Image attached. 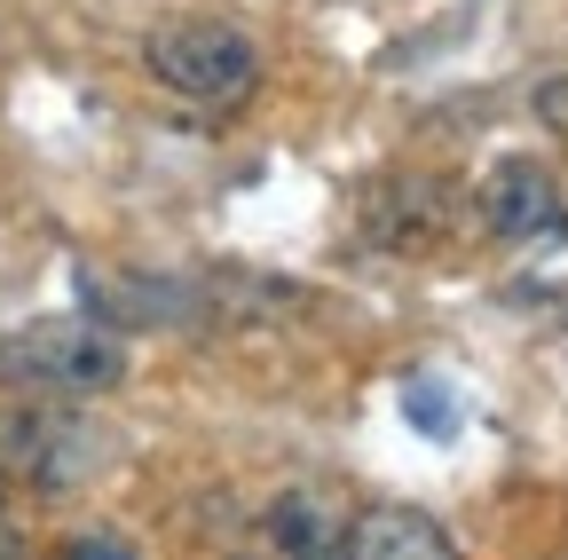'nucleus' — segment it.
Masks as SVG:
<instances>
[{
	"label": "nucleus",
	"mask_w": 568,
	"mask_h": 560,
	"mask_svg": "<svg viewBox=\"0 0 568 560\" xmlns=\"http://www.w3.org/2000/svg\"><path fill=\"white\" fill-rule=\"evenodd\" d=\"M364 222H372L379 245L418 253V245H435V237L450 230V190L426 182V174H387V182L364 197Z\"/></svg>",
	"instance_id": "obj_5"
},
{
	"label": "nucleus",
	"mask_w": 568,
	"mask_h": 560,
	"mask_svg": "<svg viewBox=\"0 0 568 560\" xmlns=\"http://www.w3.org/2000/svg\"><path fill=\"white\" fill-rule=\"evenodd\" d=\"M142 63H151L159 88H174L190 103H237L261 80V48L237 24H222V17H174V24H159L151 40H142Z\"/></svg>",
	"instance_id": "obj_2"
},
{
	"label": "nucleus",
	"mask_w": 568,
	"mask_h": 560,
	"mask_svg": "<svg viewBox=\"0 0 568 560\" xmlns=\"http://www.w3.org/2000/svg\"><path fill=\"white\" fill-rule=\"evenodd\" d=\"M17 544H24V529H17L9 513H0V552H17Z\"/></svg>",
	"instance_id": "obj_11"
},
{
	"label": "nucleus",
	"mask_w": 568,
	"mask_h": 560,
	"mask_svg": "<svg viewBox=\"0 0 568 560\" xmlns=\"http://www.w3.org/2000/svg\"><path fill=\"white\" fill-rule=\"evenodd\" d=\"M268 544H284V552H339V521L324 513V498L293 489V498L268 506Z\"/></svg>",
	"instance_id": "obj_8"
},
{
	"label": "nucleus",
	"mask_w": 568,
	"mask_h": 560,
	"mask_svg": "<svg viewBox=\"0 0 568 560\" xmlns=\"http://www.w3.org/2000/svg\"><path fill=\"white\" fill-rule=\"evenodd\" d=\"M339 552H355V560H443L450 529L410 513V506H372V513H355L339 529Z\"/></svg>",
	"instance_id": "obj_6"
},
{
	"label": "nucleus",
	"mask_w": 568,
	"mask_h": 560,
	"mask_svg": "<svg viewBox=\"0 0 568 560\" xmlns=\"http://www.w3.org/2000/svg\"><path fill=\"white\" fill-rule=\"evenodd\" d=\"M537 111H545V119H552V126H568V80H552V88H545V95H537Z\"/></svg>",
	"instance_id": "obj_10"
},
{
	"label": "nucleus",
	"mask_w": 568,
	"mask_h": 560,
	"mask_svg": "<svg viewBox=\"0 0 568 560\" xmlns=\"http://www.w3.org/2000/svg\"><path fill=\"white\" fill-rule=\"evenodd\" d=\"M0 458L24 466L32 481H71L103 458L88 418H63V410H0Z\"/></svg>",
	"instance_id": "obj_3"
},
{
	"label": "nucleus",
	"mask_w": 568,
	"mask_h": 560,
	"mask_svg": "<svg viewBox=\"0 0 568 560\" xmlns=\"http://www.w3.org/2000/svg\"><path fill=\"white\" fill-rule=\"evenodd\" d=\"M88 285V301L103 308V316H119V324H182V316H197L190 308V293L182 285H134V276H80Z\"/></svg>",
	"instance_id": "obj_7"
},
{
	"label": "nucleus",
	"mask_w": 568,
	"mask_h": 560,
	"mask_svg": "<svg viewBox=\"0 0 568 560\" xmlns=\"http://www.w3.org/2000/svg\"><path fill=\"white\" fill-rule=\"evenodd\" d=\"M481 222L497 237H560V182L537 159H497L481 182Z\"/></svg>",
	"instance_id": "obj_4"
},
{
	"label": "nucleus",
	"mask_w": 568,
	"mask_h": 560,
	"mask_svg": "<svg viewBox=\"0 0 568 560\" xmlns=\"http://www.w3.org/2000/svg\"><path fill=\"white\" fill-rule=\"evenodd\" d=\"M410 418H418V427H450V403L435 387H410Z\"/></svg>",
	"instance_id": "obj_9"
},
{
	"label": "nucleus",
	"mask_w": 568,
	"mask_h": 560,
	"mask_svg": "<svg viewBox=\"0 0 568 560\" xmlns=\"http://www.w3.org/2000/svg\"><path fill=\"white\" fill-rule=\"evenodd\" d=\"M0 379L32 395H103L126 379V339L103 316H40L0 339Z\"/></svg>",
	"instance_id": "obj_1"
}]
</instances>
